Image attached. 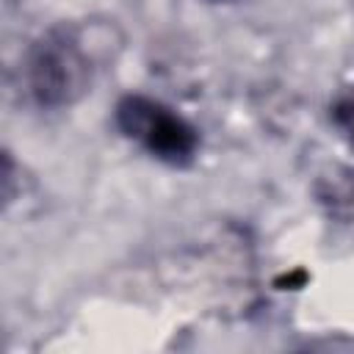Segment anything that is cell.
Returning a JSON list of instances; mask_svg holds the SVG:
<instances>
[{
  "mask_svg": "<svg viewBox=\"0 0 354 354\" xmlns=\"http://www.w3.org/2000/svg\"><path fill=\"white\" fill-rule=\"evenodd\" d=\"M94 47L83 28L55 25L41 33L25 58V83L41 108H69L91 86Z\"/></svg>",
  "mask_w": 354,
  "mask_h": 354,
  "instance_id": "obj_1",
  "label": "cell"
},
{
  "mask_svg": "<svg viewBox=\"0 0 354 354\" xmlns=\"http://www.w3.org/2000/svg\"><path fill=\"white\" fill-rule=\"evenodd\" d=\"M116 124L127 138L144 144L149 155L171 166L188 163L199 144L194 124H188L180 113L169 111L166 105L141 94H127L124 100H119Z\"/></svg>",
  "mask_w": 354,
  "mask_h": 354,
  "instance_id": "obj_2",
  "label": "cell"
},
{
  "mask_svg": "<svg viewBox=\"0 0 354 354\" xmlns=\"http://www.w3.org/2000/svg\"><path fill=\"white\" fill-rule=\"evenodd\" d=\"M315 194L329 216L354 221V169H346V166L332 169L318 180Z\"/></svg>",
  "mask_w": 354,
  "mask_h": 354,
  "instance_id": "obj_3",
  "label": "cell"
},
{
  "mask_svg": "<svg viewBox=\"0 0 354 354\" xmlns=\"http://www.w3.org/2000/svg\"><path fill=\"white\" fill-rule=\"evenodd\" d=\"M332 116H335V122L343 127V133L354 141V94H351V97H343V100L335 105Z\"/></svg>",
  "mask_w": 354,
  "mask_h": 354,
  "instance_id": "obj_4",
  "label": "cell"
},
{
  "mask_svg": "<svg viewBox=\"0 0 354 354\" xmlns=\"http://www.w3.org/2000/svg\"><path fill=\"white\" fill-rule=\"evenodd\" d=\"M6 3H14V0H6Z\"/></svg>",
  "mask_w": 354,
  "mask_h": 354,
  "instance_id": "obj_5",
  "label": "cell"
}]
</instances>
